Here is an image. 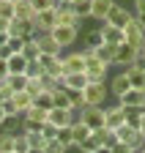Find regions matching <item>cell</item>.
Masks as SVG:
<instances>
[{"label": "cell", "mask_w": 145, "mask_h": 153, "mask_svg": "<svg viewBox=\"0 0 145 153\" xmlns=\"http://www.w3.org/2000/svg\"><path fill=\"white\" fill-rule=\"evenodd\" d=\"M82 52H85V74H88V82H104L110 66H107L104 60H99V55L93 49H82Z\"/></svg>", "instance_id": "obj_1"}, {"label": "cell", "mask_w": 145, "mask_h": 153, "mask_svg": "<svg viewBox=\"0 0 145 153\" xmlns=\"http://www.w3.org/2000/svg\"><path fill=\"white\" fill-rule=\"evenodd\" d=\"M123 41H126V44H132L134 49H142V47H145V25L137 22V16L123 27Z\"/></svg>", "instance_id": "obj_2"}, {"label": "cell", "mask_w": 145, "mask_h": 153, "mask_svg": "<svg viewBox=\"0 0 145 153\" xmlns=\"http://www.w3.org/2000/svg\"><path fill=\"white\" fill-rule=\"evenodd\" d=\"M134 19V11H129L126 6H120V3H115L112 8H110V14H107V22H101V25H112V27H126Z\"/></svg>", "instance_id": "obj_3"}, {"label": "cell", "mask_w": 145, "mask_h": 153, "mask_svg": "<svg viewBox=\"0 0 145 153\" xmlns=\"http://www.w3.org/2000/svg\"><path fill=\"white\" fill-rule=\"evenodd\" d=\"M55 19H58V25H71V27H77V30H82V22H85V19L77 14L74 6H63V3H58Z\"/></svg>", "instance_id": "obj_4"}, {"label": "cell", "mask_w": 145, "mask_h": 153, "mask_svg": "<svg viewBox=\"0 0 145 153\" xmlns=\"http://www.w3.org/2000/svg\"><path fill=\"white\" fill-rule=\"evenodd\" d=\"M82 99H85V107H101L107 99V85L104 82H88V88L82 90Z\"/></svg>", "instance_id": "obj_5"}, {"label": "cell", "mask_w": 145, "mask_h": 153, "mask_svg": "<svg viewBox=\"0 0 145 153\" xmlns=\"http://www.w3.org/2000/svg\"><path fill=\"white\" fill-rule=\"evenodd\" d=\"M77 118H80L90 131L104 128V107H85L82 112H77Z\"/></svg>", "instance_id": "obj_6"}, {"label": "cell", "mask_w": 145, "mask_h": 153, "mask_svg": "<svg viewBox=\"0 0 145 153\" xmlns=\"http://www.w3.org/2000/svg\"><path fill=\"white\" fill-rule=\"evenodd\" d=\"M77 120V112L74 109H63V107H52L49 115H47V123H52L55 128H66Z\"/></svg>", "instance_id": "obj_7"}, {"label": "cell", "mask_w": 145, "mask_h": 153, "mask_svg": "<svg viewBox=\"0 0 145 153\" xmlns=\"http://www.w3.org/2000/svg\"><path fill=\"white\" fill-rule=\"evenodd\" d=\"M80 33H82V30L71 27V25H55V27H52V38H55L63 49H68L71 44H74L77 38H80Z\"/></svg>", "instance_id": "obj_8"}, {"label": "cell", "mask_w": 145, "mask_h": 153, "mask_svg": "<svg viewBox=\"0 0 145 153\" xmlns=\"http://www.w3.org/2000/svg\"><path fill=\"white\" fill-rule=\"evenodd\" d=\"M115 134V142H126V145H134V148H142V134L137 128H132L129 123H123L120 128L112 131Z\"/></svg>", "instance_id": "obj_9"}, {"label": "cell", "mask_w": 145, "mask_h": 153, "mask_svg": "<svg viewBox=\"0 0 145 153\" xmlns=\"http://www.w3.org/2000/svg\"><path fill=\"white\" fill-rule=\"evenodd\" d=\"M33 25H36V36H41V33H52V27L58 25V19H55V8L52 11H39L33 16Z\"/></svg>", "instance_id": "obj_10"}, {"label": "cell", "mask_w": 145, "mask_h": 153, "mask_svg": "<svg viewBox=\"0 0 145 153\" xmlns=\"http://www.w3.org/2000/svg\"><path fill=\"white\" fill-rule=\"evenodd\" d=\"M123 123H126V112H123V107H120V104H115V107H107V109H104V126L110 128V131L120 128Z\"/></svg>", "instance_id": "obj_11"}, {"label": "cell", "mask_w": 145, "mask_h": 153, "mask_svg": "<svg viewBox=\"0 0 145 153\" xmlns=\"http://www.w3.org/2000/svg\"><path fill=\"white\" fill-rule=\"evenodd\" d=\"M8 36H19V38H36V25H33V19H11Z\"/></svg>", "instance_id": "obj_12"}, {"label": "cell", "mask_w": 145, "mask_h": 153, "mask_svg": "<svg viewBox=\"0 0 145 153\" xmlns=\"http://www.w3.org/2000/svg\"><path fill=\"white\" fill-rule=\"evenodd\" d=\"M63 68L66 74H85V52H68L63 57Z\"/></svg>", "instance_id": "obj_13"}, {"label": "cell", "mask_w": 145, "mask_h": 153, "mask_svg": "<svg viewBox=\"0 0 145 153\" xmlns=\"http://www.w3.org/2000/svg\"><path fill=\"white\" fill-rule=\"evenodd\" d=\"M126 90H132V79H129V71L123 68L120 74L112 76V82H110V93H112V99H120Z\"/></svg>", "instance_id": "obj_14"}, {"label": "cell", "mask_w": 145, "mask_h": 153, "mask_svg": "<svg viewBox=\"0 0 145 153\" xmlns=\"http://www.w3.org/2000/svg\"><path fill=\"white\" fill-rule=\"evenodd\" d=\"M36 41H39V49H41V55H63V47L52 38V33H41V36H36Z\"/></svg>", "instance_id": "obj_15"}, {"label": "cell", "mask_w": 145, "mask_h": 153, "mask_svg": "<svg viewBox=\"0 0 145 153\" xmlns=\"http://www.w3.org/2000/svg\"><path fill=\"white\" fill-rule=\"evenodd\" d=\"M137 52H140V49H134L132 44H126V41H123V44L118 47V52H115V66L129 68V66H132V60L137 57Z\"/></svg>", "instance_id": "obj_16"}, {"label": "cell", "mask_w": 145, "mask_h": 153, "mask_svg": "<svg viewBox=\"0 0 145 153\" xmlns=\"http://www.w3.org/2000/svg\"><path fill=\"white\" fill-rule=\"evenodd\" d=\"M115 6V0H90V19H99V22H107V14Z\"/></svg>", "instance_id": "obj_17"}, {"label": "cell", "mask_w": 145, "mask_h": 153, "mask_svg": "<svg viewBox=\"0 0 145 153\" xmlns=\"http://www.w3.org/2000/svg\"><path fill=\"white\" fill-rule=\"evenodd\" d=\"M63 88H66L68 93H82V90L88 88V74H66Z\"/></svg>", "instance_id": "obj_18"}, {"label": "cell", "mask_w": 145, "mask_h": 153, "mask_svg": "<svg viewBox=\"0 0 145 153\" xmlns=\"http://www.w3.org/2000/svg\"><path fill=\"white\" fill-rule=\"evenodd\" d=\"M118 104L120 107H145V90H137V88L126 90L120 99H118Z\"/></svg>", "instance_id": "obj_19"}, {"label": "cell", "mask_w": 145, "mask_h": 153, "mask_svg": "<svg viewBox=\"0 0 145 153\" xmlns=\"http://www.w3.org/2000/svg\"><path fill=\"white\" fill-rule=\"evenodd\" d=\"M101 36H104V44H112V47H120L123 44V30L120 27L101 25Z\"/></svg>", "instance_id": "obj_20"}, {"label": "cell", "mask_w": 145, "mask_h": 153, "mask_svg": "<svg viewBox=\"0 0 145 153\" xmlns=\"http://www.w3.org/2000/svg\"><path fill=\"white\" fill-rule=\"evenodd\" d=\"M28 66H30V60L19 52L8 57V74H28Z\"/></svg>", "instance_id": "obj_21"}, {"label": "cell", "mask_w": 145, "mask_h": 153, "mask_svg": "<svg viewBox=\"0 0 145 153\" xmlns=\"http://www.w3.org/2000/svg\"><path fill=\"white\" fill-rule=\"evenodd\" d=\"M71 134H74V148H80V145H82V142H85V140H88L93 131H90V128H88V126H85V123L77 118L74 123H71Z\"/></svg>", "instance_id": "obj_22"}, {"label": "cell", "mask_w": 145, "mask_h": 153, "mask_svg": "<svg viewBox=\"0 0 145 153\" xmlns=\"http://www.w3.org/2000/svg\"><path fill=\"white\" fill-rule=\"evenodd\" d=\"M104 44V36H101V27H93V30H85V49H99Z\"/></svg>", "instance_id": "obj_23"}, {"label": "cell", "mask_w": 145, "mask_h": 153, "mask_svg": "<svg viewBox=\"0 0 145 153\" xmlns=\"http://www.w3.org/2000/svg\"><path fill=\"white\" fill-rule=\"evenodd\" d=\"M47 115H49V109H41V107H30L25 115H22V120H30V123H47Z\"/></svg>", "instance_id": "obj_24"}, {"label": "cell", "mask_w": 145, "mask_h": 153, "mask_svg": "<svg viewBox=\"0 0 145 153\" xmlns=\"http://www.w3.org/2000/svg\"><path fill=\"white\" fill-rule=\"evenodd\" d=\"M96 55H99V60H104L107 66H115V52H118V47H112V44H101L99 49H93Z\"/></svg>", "instance_id": "obj_25"}, {"label": "cell", "mask_w": 145, "mask_h": 153, "mask_svg": "<svg viewBox=\"0 0 145 153\" xmlns=\"http://www.w3.org/2000/svg\"><path fill=\"white\" fill-rule=\"evenodd\" d=\"M14 104H16V109L25 115V112L33 107V96H30L28 90H19V93H14Z\"/></svg>", "instance_id": "obj_26"}, {"label": "cell", "mask_w": 145, "mask_h": 153, "mask_svg": "<svg viewBox=\"0 0 145 153\" xmlns=\"http://www.w3.org/2000/svg\"><path fill=\"white\" fill-rule=\"evenodd\" d=\"M52 99H55V107L71 109V93L66 88H55V90H52Z\"/></svg>", "instance_id": "obj_27"}, {"label": "cell", "mask_w": 145, "mask_h": 153, "mask_svg": "<svg viewBox=\"0 0 145 153\" xmlns=\"http://www.w3.org/2000/svg\"><path fill=\"white\" fill-rule=\"evenodd\" d=\"M14 19H33L36 16V11H33V6H30V0H19V3L14 6Z\"/></svg>", "instance_id": "obj_28"}, {"label": "cell", "mask_w": 145, "mask_h": 153, "mask_svg": "<svg viewBox=\"0 0 145 153\" xmlns=\"http://www.w3.org/2000/svg\"><path fill=\"white\" fill-rule=\"evenodd\" d=\"M19 55H25L28 60H39L41 57V49H39V41H36V38H28L25 41V47H22V52Z\"/></svg>", "instance_id": "obj_29"}, {"label": "cell", "mask_w": 145, "mask_h": 153, "mask_svg": "<svg viewBox=\"0 0 145 153\" xmlns=\"http://www.w3.org/2000/svg\"><path fill=\"white\" fill-rule=\"evenodd\" d=\"M14 142H16V131H11V128L0 131V153H8V150H14Z\"/></svg>", "instance_id": "obj_30"}, {"label": "cell", "mask_w": 145, "mask_h": 153, "mask_svg": "<svg viewBox=\"0 0 145 153\" xmlns=\"http://www.w3.org/2000/svg\"><path fill=\"white\" fill-rule=\"evenodd\" d=\"M28 79H30L28 74H8V79H6V82L11 85V90H14V93H19V90H25V88H28Z\"/></svg>", "instance_id": "obj_31"}, {"label": "cell", "mask_w": 145, "mask_h": 153, "mask_svg": "<svg viewBox=\"0 0 145 153\" xmlns=\"http://www.w3.org/2000/svg\"><path fill=\"white\" fill-rule=\"evenodd\" d=\"M33 104L36 107H41V109H52L55 107V99H52V90H41L39 96L33 99Z\"/></svg>", "instance_id": "obj_32"}, {"label": "cell", "mask_w": 145, "mask_h": 153, "mask_svg": "<svg viewBox=\"0 0 145 153\" xmlns=\"http://www.w3.org/2000/svg\"><path fill=\"white\" fill-rule=\"evenodd\" d=\"M101 148H104V145H101V142H99V140L93 137V134H90V137H88V140H85V142H82V145H80L77 150H80V153H99Z\"/></svg>", "instance_id": "obj_33"}, {"label": "cell", "mask_w": 145, "mask_h": 153, "mask_svg": "<svg viewBox=\"0 0 145 153\" xmlns=\"http://www.w3.org/2000/svg\"><path fill=\"white\" fill-rule=\"evenodd\" d=\"M22 134H25V140L30 142V148H44L47 145V140H44L41 131H22Z\"/></svg>", "instance_id": "obj_34"}, {"label": "cell", "mask_w": 145, "mask_h": 153, "mask_svg": "<svg viewBox=\"0 0 145 153\" xmlns=\"http://www.w3.org/2000/svg\"><path fill=\"white\" fill-rule=\"evenodd\" d=\"M58 3H60V0H30V6H33L36 14H39V11H52V8H58Z\"/></svg>", "instance_id": "obj_35"}, {"label": "cell", "mask_w": 145, "mask_h": 153, "mask_svg": "<svg viewBox=\"0 0 145 153\" xmlns=\"http://www.w3.org/2000/svg\"><path fill=\"white\" fill-rule=\"evenodd\" d=\"M30 96H33V99H36V96H39L41 90H44V82H41V76H30V79H28V88H25Z\"/></svg>", "instance_id": "obj_36"}, {"label": "cell", "mask_w": 145, "mask_h": 153, "mask_svg": "<svg viewBox=\"0 0 145 153\" xmlns=\"http://www.w3.org/2000/svg\"><path fill=\"white\" fill-rule=\"evenodd\" d=\"M126 71H129V68H126ZM129 79H132V88L145 90V71H129Z\"/></svg>", "instance_id": "obj_37"}, {"label": "cell", "mask_w": 145, "mask_h": 153, "mask_svg": "<svg viewBox=\"0 0 145 153\" xmlns=\"http://www.w3.org/2000/svg\"><path fill=\"white\" fill-rule=\"evenodd\" d=\"M14 6L16 3H11V0H0V19H14Z\"/></svg>", "instance_id": "obj_38"}, {"label": "cell", "mask_w": 145, "mask_h": 153, "mask_svg": "<svg viewBox=\"0 0 145 153\" xmlns=\"http://www.w3.org/2000/svg\"><path fill=\"white\" fill-rule=\"evenodd\" d=\"M68 148L60 142V140H47V145H44V153H66Z\"/></svg>", "instance_id": "obj_39"}, {"label": "cell", "mask_w": 145, "mask_h": 153, "mask_svg": "<svg viewBox=\"0 0 145 153\" xmlns=\"http://www.w3.org/2000/svg\"><path fill=\"white\" fill-rule=\"evenodd\" d=\"M47 71H44V66H41V60H30V66H28V76H44Z\"/></svg>", "instance_id": "obj_40"}, {"label": "cell", "mask_w": 145, "mask_h": 153, "mask_svg": "<svg viewBox=\"0 0 145 153\" xmlns=\"http://www.w3.org/2000/svg\"><path fill=\"white\" fill-rule=\"evenodd\" d=\"M14 150H16V153H28V150H30V142L25 140V134H16V142H14Z\"/></svg>", "instance_id": "obj_41"}, {"label": "cell", "mask_w": 145, "mask_h": 153, "mask_svg": "<svg viewBox=\"0 0 145 153\" xmlns=\"http://www.w3.org/2000/svg\"><path fill=\"white\" fill-rule=\"evenodd\" d=\"M25 41H28V38H19V36H8V47H11L14 52H22Z\"/></svg>", "instance_id": "obj_42"}, {"label": "cell", "mask_w": 145, "mask_h": 153, "mask_svg": "<svg viewBox=\"0 0 145 153\" xmlns=\"http://www.w3.org/2000/svg\"><path fill=\"white\" fill-rule=\"evenodd\" d=\"M8 99H14L11 85H8V82H0V104H3V101H8Z\"/></svg>", "instance_id": "obj_43"}, {"label": "cell", "mask_w": 145, "mask_h": 153, "mask_svg": "<svg viewBox=\"0 0 145 153\" xmlns=\"http://www.w3.org/2000/svg\"><path fill=\"white\" fill-rule=\"evenodd\" d=\"M129 71H145V55H142V52H137V57L132 60Z\"/></svg>", "instance_id": "obj_44"}, {"label": "cell", "mask_w": 145, "mask_h": 153, "mask_svg": "<svg viewBox=\"0 0 145 153\" xmlns=\"http://www.w3.org/2000/svg\"><path fill=\"white\" fill-rule=\"evenodd\" d=\"M41 134H44V140H55L58 137V128L52 126V123H44L41 126Z\"/></svg>", "instance_id": "obj_45"}, {"label": "cell", "mask_w": 145, "mask_h": 153, "mask_svg": "<svg viewBox=\"0 0 145 153\" xmlns=\"http://www.w3.org/2000/svg\"><path fill=\"white\" fill-rule=\"evenodd\" d=\"M134 16L145 19V0H134Z\"/></svg>", "instance_id": "obj_46"}, {"label": "cell", "mask_w": 145, "mask_h": 153, "mask_svg": "<svg viewBox=\"0 0 145 153\" xmlns=\"http://www.w3.org/2000/svg\"><path fill=\"white\" fill-rule=\"evenodd\" d=\"M8 79V60H0V82Z\"/></svg>", "instance_id": "obj_47"}, {"label": "cell", "mask_w": 145, "mask_h": 153, "mask_svg": "<svg viewBox=\"0 0 145 153\" xmlns=\"http://www.w3.org/2000/svg\"><path fill=\"white\" fill-rule=\"evenodd\" d=\"M11 55H16V52H14V49H11L8 44H6V47H0V60H8Z\"/></svg>", "instance_id": "obj_48"}, {"label": "cell", "mask_w": 145, "mask_h": 153, "mask_svg": "<svg viewBox=\"0 0 145 153\" xmlns=\"http://www.w3.org/2000/svg\"><path fill=\"white\" fill-rule=\"evenodd\" d=\"M8 123V115H6V109H3V104H0V126H6Z\"/></svg>", "instance_id": "obj_49"}, {"label": "cell", "mask_w": 145, "mask_h": 153, "mask_svg": "<svg viewBox=\"0 0 145 153\" xmlns=\"http://www.w3.org/2000/svg\"><path fill=\"white\" fill-rule=\"evenodd\" d=\"M8 44V33H0V47H6Z\"/></svg>", "instance_id": "obj_50"}, {"label": "cell", "mask_w": 145, "mask_h": 153, "mask_svg": "<svg viewBox=\"0 0 145 153\" xmlns=\"http://www.w3.org/2000/svg\"><path fill=\"white\" fill-rule=\"evenodd\" d=\"M140 134H142V140H145V115H142V120H140Z\"/></svg>", "instance_id": "obj_51"}, {"label": "cell", "mask_w": 145, "mask_h": 153, "mask_svg": "<svg viewBox=\"0 0 145 153\" xmlns=\"http://www.w3.org/2000/svg\"><path fill=\"white\" fill-rule=\"evenodd\" d=\"M28 153H44V148H30Z\"/></svg>", "instance_id": "obj_52"}, {"label": "cell", "mask_w": 145, "mask_h": 153, "mask_svg": "<svg viewBox=\"0 0 145 153\" xmlns=\"http://www.w3.org/2000/svg\"><path fill=\"white\" fill-rule=\"evenodd\" d=\"M99 153H112V148H101V150H99Z\"/></svg>", "instance_id": "obj_53"}, {"label": "cell", "mask_w": 145, "mask_h": 153, "mask_svg": "<svg viewBox=\"0 0 145 153\" xmlns=\"http://www.w3.org/2000/svg\"><path fill=\"white\" fill-rule=\"evenodd\" d=\"M142 153H145V140H142Z\"/></svg>", "instance_id": "obj_54"}, {"label": "cell", "mask_w": 145, "mask_h": 153, "mask_svg": "<svg viewBox=\"0 0 145 153\" xmlns=\"http://www.w3.org/2000/svg\"><path fill=\"white\" fill-rule=\"evenodd\" d=\"M140 52H142V55H145V47H142V49H140Z\"/></svg>", "instance_id": "obj_55"}, {"label": "cell", "mask_w": 145, "mask_h": 153, "mask_svg": "<svg viewBox=\"0 0 145 153\" xmlns=\"http://www.w3.org/2000/svg\"><path fill=\"white\" fill-rule=\"evenodd\" d=\"M11 3H19V0H11Z\"/></svg>", "instance_id": "obj_56"}, {"label": "cell", "mask_w": 145, "mask_h": 153, "mask_svg": "<svg viewBox=\"0 0 145 153\" xmlns=\"http://www.w3.org/2000/svg\"><path fill=\"white\" fill-rule=\"evenodd\" d=\"M8 153H16V150H8Z\"/></svg>", "instance_id": "obj_57"}, {"label": "cell", "mask_w": 145, "mask_h": 153, "mask_svg": "<svg viewBox=\"0 0 145 153\" xmlns=\"http://www.w3.org/2000/svg\"><path fill=\"white\" fill-rule=\"evenodd\" d=\"M140 153H142V150H140Z\"/></svg>", "instance_id": "obj_58"}]
</instances>
